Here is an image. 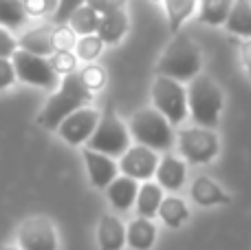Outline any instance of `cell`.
Segmentation results:
<instances>
[{"label":"cell","mask_w":251,"mask_h":250,"mask_svg":"<svg viewBox=\"0 0 251 250\" xmlns=\"http://www.w3.org/2000/svg\"><path fill=\"white\" fill-rule=\"evenodd\" d=\"M203 69V53L201 47L185 33H176L170 44L163 49L159 58V64L156 71L159 75L170 80H176V82H192L196 75H201Z\"/></svg>","instance_id":"1"},{"label":"cell","mask_w":251,"mask_h":250,"mask_svg":"<svg viewBox=\"0 0 251 250\" xmlns=\"http://www.w3.org/2000/svg\"><path fill=\"white\" fill-rule=\"evenodd\" d=\"M91 100H93V93L86 91V87L82 84L79 75L71 73V75H66V78H62L57 91L47 100V104H44L38 120L44 128L57 131V126H60L71 113L84 109Z\"/></svg>","instance_id":"2"},{"label":"cell","mask_w":251,"mask_h":250,"mask_svg":"<svg viewBox=\"0 0 251 250\" xmlns=\"http://www.w3.org/2000/svg\"><path fill=\"white\" fill-rule=\"evenodd\" d=\"M223 104H225V97H223L221 87L209 75L201 73L190 82V87H187V111L199 126H216L218 118L223 113Z\"/></svg>","instance_id":"3"},{"label":"cell","mask_w":251,"mask_h":250,"mask_svg":"<svg viewBox=\"0 0 251 250\" xmlns=\"http://www.w3.org/2000/svg\"><path fill=\"white\" fill-rule=\"evenodd\" d=\"M130 135L137 144L148 146L156 153V151H168L172 149V144L176 142V133L174 126L154 109H139L137 113L130 118Z\"/></svg>","instance_id":"4"},{"label":"cell","mask_w":251,"mask_h":250,"mask_svg":"<svg viewBox=\"0 0 251 250\" xmlns=\"http://www.w3.org/2000/svg\"><path fill=\"white\" fill-rule=\"evenodd\" d=\"M152 106L172 126L183 124L190 115V111H187V89L176 80L156 75L154 82H152Z\"/></svg>","instance_id":"5"},{"label":"cell","mask_w":251,"mask_h":250,"mask_svg":"<svg viewBox=\"0 0 251 250\" xmlns=\"http://www.w3.org/2000/svg\"><path fill=\"white\" fill-rule=\"evenodd\" d=\"M86 149L95 151V153L108 155V157H122L126 151L130 149V131L128 126L113 113H104L100 118L95 133L91 135V140L86 142Z\"/></svg>","instance_id":"6"},{"label":"cell","mask_w":251,"mask_h":250,"mask_svg":"<svg viewBox=\"0 0 251 250\" xmlns=\"http://www.w3.org/2000/svg\"><path fill=\"white\" fill-rule=\"evenodd\" d=\"M176 146L190 164H209L221 151V140L212 128L190 126L176 133Z\"/></svg>","instance_id":"7"},{"label":"cell","mask_w":251,"mask_h":250,"mask_svg":"<svg viewBox=\"0 0 251 250\" xmlns=\"http://www.w3.org/2000/svg\"><path fill=\"white\" fill-rule=\"evenodd\" d=\"M11 64H13V71H16V80H20L25 84H33V87L49 89V91L55 89L57 91V87L62 82L60 75L53 71L49 58L33 56V53L16 49V53L11 56Z\"/></svg>","instance_id":"8"},{"label":"cell","mask_w":251,"mask_h":250,"mask_svg":"<svg viewBox=\"0 0 251 250\" xmlns=\"http://www.w3.org/2000/svg\"><path fill=\"white\" fill-rule=\"evenodd\" d=\"M18 248L20 250H57V230L49 217H29L18 228Z\"/></svg>","instance_id":"9"},{"label":"cell","mask_w":251,"mask_h":250,"mask_svg":"<svg viewBox=\"0 0 251 250\" xmlns=\"http://www.w3.org/2000/svg\"><path fill=\"white\" fill-rule=\"evenodd\" d=\"M117 166L122 171V175L130 177V180L150 182L156 173V166H159V155L152 149H148V146L134 144L119 157Z\"/></svg>","instance_id":"10"},{"label":"cell","mask_w":251,"mask_h":250,"mask_svg":"<svg viewBox=\"0 0 251 250\" xmlns=\"http://www.w3.org/2000/svg\"><path fill=\"white\" fill-rule=\"evenodd\" d=\"M101 113L97 109H91V106H84V109L71 113L64 122L57 126V133L64 142H69L71 146H79L84 142L91 140V135L95 133L97 124H100Z\"/></svg>","instance_id":"11"},{"label":"cell","mask_w":251,"mask_h":250,"mask_svg":"<svg viewBox=\"0 0 251 250\" xmlns=\"http://www.w3.org/2000/svg\"><path fill=\"white\" fill-rule=\"evenodd\" d=\"M190 197L196 206L201 208H212V206H225L231 202L227 190L223 188L218 182H214L209 175H201L192 182L190 186Z\"/></svg>","instance_id":"12"},{"label":"cell","mask_w":251,"mask_h":250,"mask_svg":"<svg viewBox=\"0 0 251 250\" xmlns=\"http://www.w3.org/2000/svg\"><path fill=\"white\" fill-rule=\"evenodd\" d=\"M82 155H84V162H86V171H88V177H91V184L95 186V188L106 190L119 173V166L115 164V159L108 157V155L95 153V151H91V149H84Z\"/></svg>","instance_id":"13"},{"label":"cell","mask_w":251,"mask_h":250,"mask_svg":"<svg viewBox=\"0 0 251 250\" xmlns=\"http://www.w3.org/2000/svg\"><path fill=\"white\" fill-rule=\"evenodd\" d=\"M156 184L161 186L163 190H181L183 184L187 180V166L181 157L176 155H163L159 157V166H156Z\"/></svg>","instance_id":"14"},{"label":"cell","mask_w":251,"mask_h":250,"mask_svg":"<svg viewBox=\"0 0 251 250\" xmlns=\"http://www.w3.org/2000/svg\"><path fill=\"white\" fill-rule=\"evenodd\" d=\"M53 27L51 25H40L33 29L25 31L18 38V49L33 56H42V58H51L53 56Z\"/></svg>","instance_id":"15"},{"label":"cell","mask_w":251,"mask_h":250,"mask_svg":"<svg viewBox=\"0 0 251 250\" xmlns=\"http://www.w3.org/2000/svg\"><path fill=\"white\" fill-rule=\"evenodd\" d=\"M100 250H122L126 246V224L115 215H104L97 224Z\"/></svg>","instance_id":"16"},{"label":"cell","mask_w":251,"mask_h":250,"mask_svg":"<svg viewBox=\"0 0 251 250\" xmlns=\"http://www.w3.org/2000/svg\"><path fill=\"white\" fill-rule=\"evenodd\" d=\"M137 195H139V182L130 180L126 175L115 177L113 184L106 188V197L117 211H130L134 206V202H137Z\"/></svg>","instance_id":"17"},{"label":"cell","mask_w":251,"mask_h":250,"mask_svg":"<svg viewBox=\"0 0 251 250\" xmlns=\"http://www.w3.org/2000/svg\"><path fill=\"white\" fill-rule=\"evenodd\" d=\"M128 27H130L128 13H126V9H122V11H113V13L101 16L95 35L104 44H117V42H122V38L128 33Z\"/></svg>","instance_id":"18"},{"label":"cell","mask_w":251,"mask_h":250,"mask_svg":"<svg viewBox=\"0 0 251 250\" xmlns=\"http://www.w3.org/2000/svg\"><path fill=\"white\" fill-rule=\"evenodd\" d=\"M156 242V226L152 219L137 217L126 226V244L134 250H150Z\"/></svg>","instance_id":"19"},{"label":"cell","mask_w":251,"mask_h":250,"mask_svg":"<svg viewBox=\"0 0 251 250\" xmlns=\"http://www.w3.org/2000/svg\"><path fill=\"white\" fill-rule=\"evenodd\" d=\"M163 188H161L156 182H143L139 186V195H137V215L143 217V219H154L156 213H159V206L163 202Z\"/></svg>","instance_id":"20"},{"label":"cell","mask_w":251,"mask_h":250,"mask_svg":"<svg viewBox=\"0 0 251 250\" xmlns=\"http://www.w3.org/2000/svg\"><path fill=\"white\" fill-rule=\"evenodd\" d=\"M156 217H159L168 228H181V226L190 219V208H187V204L183 202L181 197L170 195V197H163Z\"/></svg>","instance_id":"21"},{"label":"cell","mask_w":251,"mask_h":250,"mask_svg":"<svg viewBox=\"0 0 251 250\" xmlns=\"http://www.w3.org/2000/svg\"><path fill=\"white\" fill-rule=\"evenodd\" d=\"M225 29L229 33L243 35L251 40V2L249 0H234L231 11L225 20Z\"/></svg>","instance_id":"22"},{"label":"cell","mask_w":251,"mask_h":250,"mask_svg":"<svg viewBox=\"0 0 251 250\" xmlns=\"http://www.w3.org/2000/svg\"><path fill=\"white\" fill-rule=\"evenodd\" d=\"M165 4V16H168V27L170 33H181L183 25L192 18V13L196 11L199 0H163Z\"/></svg>","instance_id":"23"},{"label":"cell","mask_w":251,"mask_h":250,"mask_svg":"<svg viewBox=\"0 0 251 250\" xmlns=\"http://www.w3.org/2000/svg\"><path fill=\"white\" fill-rule=\"evenodd\" d=\"M100 18H101L100 13L93 11L88 4H82L79 9H75V11L71 13V18H69L66 25H69L77 35H93V33H97Z\"/></svg>","instance_id":"24"},{"label":"cell","mask_w":251,"mask_h":250,"mask_svg":"<svg viewBox=\"0 0 251 250\" xmlns=\"http://www.w3.org/2000/svg\"><path fill=\"white\" fill-rule=\"evenodd\" d=\"M234 0H201V22L209 27L225 25Z\"/></svg>","instance_id":"25"},{"label":"cell","mask_w":251,"mask_h":250,"mask_svg":"<svg viewBox=\"0 0 251 250\" xmlns=\"http://www.w3.org/2000/svg\"><path fill=\"white\" fill-rule=\"evenodd\" d=\"M29 20L22 7V0H0V27L2 29H20Z\"/></svg>","instance_id":"26"},{"label":"cell","mask_w":251,"mask_h":250,"mask_svg":"<svg viewBox=\"0 0 251 250\" xmlns=\"http://www.w3.org/2000/svg\"><path fill=\"white\" fill-rule=\"evenodd\" d=\"M101 51H104V42H101L95 33L82 35V38L77 40V44H75V56H77V60L86 62V64L95 62L97 58L101 56Z\"/></svg>","instance_id":"27"},{"label":"cell","mask_w":251,"mask_h":250,"mask_svg":"<svg viewBox=\"0 0 251 250\" xmlns=\"http://www.w3.org/2000/svg\"><path fill=\"white\" fill-rule=\"evenodd\" d=\"M79 80H82V84L86 87V91L88 93H93L95 95L97 91H101L104 89V84H106V71H104V66H100V64H86L82 71H79Z\"/></svg>","instance_id":"28"},{"label":"cell","mask_w":251,"mask_h":250,"mask_svg":"<svg viewBox=\"0 0 251 250\" xmlns=\"http://www.w3.org/2000/svg\"><path fill=\"white\" fill-rule=\"evenodd\" d=\"M53 53H66L73 51L77 44V33L71 29L69 25H55L53 27Z\"/></svg>","instance_id":"29"},{"label":"cell","mask_w":251,"mask_h":250,"mask_svg":"<svg viewBox=\"0 0 251 250\" xmlns=\"http://www.w3.org/2000/svg\"><path fill=\"white\" fill-rule=\"evenodd\" d=\"M49 62H51L53 71H55L57 75H62V78H66V75L71 73H77V56H75L73 51H66V53H53L51 58H49Z\"/></svg>","instance_id":"30"},{"label":"cell","mask_w":251,"mask_h":250,"mask_svg":"<svg viewBox=\"0 0 251 250\" xmlns=\"http://www.w3.org/2000/svg\"><path fill=\"white\" fill-rule=\"evenodd\" d=\"M60 0H22L26 18H42V16H53L57 9Z\"/></svg>","instance_id":"31"},{"label":"cell","mask_w":251,"mask_h":250,"mask_svg":"<svg viewBox=\"0 0 251 250\" xmlns=\"http://www.w3.org/2000/svg\"><path fill=\"white\" fill-rule=\"evenodd\" d=\"M82 4H86V0H60L55 13H53V22H55V25H66L71 13H73L75 9H79Z\"/></svg>","instance_id":"32"},{"label":"cell","mask_w":251,"mask_h":250,"mask_svg":"<svg viewBox=\"0 0 251 250\" xmlns=\"http://www.w3.org/2000/svg\"><path fill=\"white\" fill-rule=\"evenodd\" d=\"M128 0H86V4L97 11L100 16H106V13H113V11H122L126 7Z\"/></svg>","instance_id":"33"},{"label":"cell","mask_w":251,"mask_h":250,"mask_svg":"<svg viewBox=\"0 0 251 250\" xmlns=\"http://www.w3.org/2000/svg\"><path fill=\"white\" fill-rule=\"evenodd\" d=\"M16 82V71H13L11 58H0V91L9 89Z\"/></svg>","instance_id":"34"},{"label":"cell","mask_w":251,"mask_h":250,"mask_svg":"<svg viewBox=\"0 0 251 250\" xmlns=\"http://www.w3.org/2000/svg\"><path fill=\"white\" fill-rule=\"evenodd\" d=\"M18 49V42L7 29L0 27V58H11Z\"/></svg>","instance_id":"35"},{"label":"cell","mask_w":251,"mask_h":250,"mask_svg":"<svg viewBox=\"0 0 251 250\" xmlns=\"http://www.w3.org/2000/svg\"><path fill=\"white\" fill-rule=\"evenodd\" d=\"M240 62H243L245 71H247V75L251 78V40H245L240 44Z\"/></svg>","instance_id":"36"},{"label":"cell","mask_w":251,"mask_h":250,"mask_svg":"<svg viewBox=\"0 0 251 250\" xmlns=\"http://www.w3.org/2000/svg\"><path fill=\"white\" fill-rule=\"evenodd\" d=\"M0 250H20L18 246H0Z\"/></svg>","instance_id":"37"},{"label":"cell","mask_w":251,"mask_h":250,"mask_svg":"<svg viewBox=\"0 0 251 250\" xmlns=\"http://www.w3.org/2000/svg\"><path fill=\"white\" fill-rule=\"evenodd\" d=\"M154 2H163V0H154Z\"/></svg>","instance_id":"38"},{"label":"cell","mask_w":251,"mask_h":250,"mask_svg":"<svg viewBox=\"0 0 251 250\" xmlns=\"http://www.w3.org/2000/svg\"><path fill=\"white\" fill-rule=\"evenodd\" d=\"M249 2H251V0H249Z\"/></svg>","instance_id":"39"}]
</instances>
